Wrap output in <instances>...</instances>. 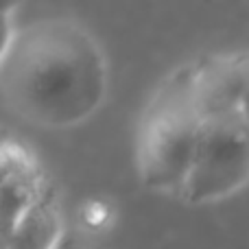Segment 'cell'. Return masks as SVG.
Returning a JSON list of instances; mask_svg holds the SVG:
<instances>
[{
	"label": "cell",
	"mask_w": 249,
	"mask_h": 249,
	"mask_svg": "<svg viewBox=\"0 0 249 249\" xmlns=\"http://www.w3.org/2000/svg\"><path fill=\"white\" fill-rule=\"evenodd\" d=\"M0 92L4 105L31 124L74 127L107 94V59L81 24L39 20L16 31L0 48Z\"/></svg>",
	"instance_id": "obj_1"
},
{
	"label": "cell",
	"mask_w": 249,
	"mask_h": 249,
	"mask_svg": "<svg viewBox=\"0 0 249 249\" xmlns=\"http://www.w3.org/2000/svg\"><path fill=\"white\" fill-rule=\"evenodd\" d=\"M206 118L193 99L190 66L173 70L155 90L138 129V175L146 188L179 199Z\"/></svg>",
	"instance_id": "obj_2"
},
{
	"label": "cell",
	"mask_w": 249,
	"mask_h": 249,
	"mask_svg": "<svg viewBox=\"0 0 249 249\" xmlns=\"http://www.w3.org/2000/svg\"><path fill=\"white\" fill-rule=\"evenodd\" d=\"M249 184V121L241 114L203 123L190 175L179 199L190 206L221 201Z\"/></svg>",
	"instance_id": "obj_3"
},
{
	"label": "cell",
	"mask_w": 249,
	"mask_h": 249,
	"mask_svg": "<svg viewBox=\"0 0 249 249\" xmlns=\"http://www.w3.org/2000/svg\"><path fill=\"white\" fill-rule=\"evenodd\" d=\"M188 66L193 99L206 121L225 114H238L243 90L241 53L203 57Z\"/></svg>",
	"instance_id": "obj_4"
},
{
	"label": "cell",
	"mask_w": 249,
	"mask_h": 249,
	"mask_svg": "<svg viewBox=\"0 0 249 249\" xmlns=\"http://www.w3.org/2000/svg\"><path fill=\"white\" fill-rule=\"evenodd\" d=\"M241 66H243V90L238 101V114L249 121V51H241Z\"/></svg>",
	"instance_id": "obj_5"
}]
</instances>
